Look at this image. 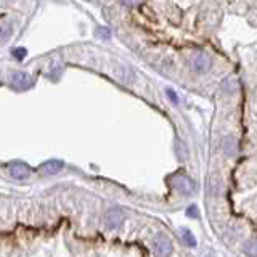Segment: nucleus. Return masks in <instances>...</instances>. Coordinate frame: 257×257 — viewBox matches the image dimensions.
<instances>
[{"mask_svg":"<svg viewBox=\"0 0 257 257\" xmlns=\"http://www.w3.org/2000/svg\"><path fill=\"white\" fill-rule=\"evenodd\" d=\"M153 248H155V253L161 257L170 256L174 251L172 241H170V238L166 233H159L155 236V240H153Z\"/></svg>","mask_w":257,"mask_h":257,"instance_id":"obj_1","label":"nucleus"},{"mask_svg":"<svg viewBox=\"0 0 257 257\" xmlns=\"http://www.w3.org/2000/svg\"><path fill=\"white\" fill-rule=\"evenodd\" d=\"M211 64H212V60L209 55L206 53H194L193 58H192V68L194 72H199V74H203V72H207L211 69Z\"/></svg>","mask_w":257,"mask_h":257,"instance_id":"obj_2","label":"nucleus"},{"mask_svg":"<svg viewBox=\"0 0 257 257\" xmlns=\"http://www.w3.org/2000/svg\"><path fill=\"white\" fill-rule=\"evenodd\" d=\"M172 183L177 188V192L182 194H192L194 192V183L187 175H175L172 179Z\"/></svg>","mask_w":257,"mask_h":257,"instance_id":"obj_3","label":"nucleus"},{"mask_svg":"<svg viewBox=\"0 0 257 257\" xmlns=\"http://www.w3.org/2000/svg\"><path fill=\"white\" fill-rule=\"evenodd\" d=\"M124 220H126V216L121 209L113 207V209H109L106 212V225L109 228H119L121 225L124 224Z\"/></svg>","mask_w":257,"mask_h":257,"instance_id":"obj_4","label":"nucleus"},{"mask_svg":"<svg viewBox=\"0 0 257 257\" xmlns=\"http://www.w3.org/2000/svg\"><path fill=\"white\" fill-rule=\"evenodd\" d=\"M31 85H32V81H31V77L28 74H24V72H15V74L11 76V87L16 90L29 89Z\"/></svg>","mask_w":257,"mask_h":257,"instance_id":"obj_5","label":"nucleus"},{"mask_svg":"<svg viewBox=\"0 0 257 257\" xmlns=\"http://www.w3.org/2000/svg\"><path fill=\"white\" fill-rule=\"evenodd\" d=\"M10 175L16 180H24L31 175V169L24 162H15L13 166L10 167Z\"/></svg>","mask_w":257,"mask_h":257,"instance_id":"obj_6","label":"nucleus"},{"mask_svg":"<svg viewBox=\"0 0 257 257\" xmlns=\"http://www.w3.org/2000/svg\"><path fill=\"white\" fill-rule=\"evenodd\" d=\"M63 169V162L58 161V159H53V161H47L45 164H42V174H45V175H53V174H57L60 172V170Z\"/></svg>","mask_w":257,"mask_h":257,"instance_id":"obj_7","label":"nucleus"},{"mask_svg":"<svg viewBox=\"0 0 257 257\" xmlns=\"http://www.w3.org/2000/svg\"><path fill=\"white\" fill-rule=\"evenodd\" d=\"M11 32H13V26L10 23H0V40H7Z\"/></svg>","mask_w":257,"mask_h":257,"instance_id":"obj_8","label":"nucleus"},{"mask_svg":"<svg viewBox=\"0 0 257 257\" xmlns=\"http://www.w3.org/2000/svg\"><path fill=\"white\" fill-rule=\"evenodd\" d=\"M182 238H183V241H185L187 246H194V244H196V240H194L193 233L188 228H183L182 230Z\"/></svg>","mask_w":257,"mask_h":257,"instance_id":"obj_9","label":"nucleus"},{"mask_svg":"<svg viewBox=\"0 0 257 257\" xmlns=\"http://www.w3.org/2000/svg\"><path fill=\"white\" fill-rule=\"evenodd\" d=\"M187 214H188V217H194V219L199 217V211L196 206H190L187 209Z\"/></svg>","mask_w":257,"mask_h":257,"instance_id":"obj_10","label":"nucleus"},{"mask_svg":"<svg viewBox=\"0 0 257 257\" xmlns=\"http://www.w3.org/2000/svg\"><path fill=\"white\" fill-rule=\"evenodd\" d=\"M11 53H13L15 55V58H18V60H23L24 58V55H26L28 52H26V48H15V50L13 52H11Z\"/></svg>","mask_w":257,"mask_h":257,"instance_id":"obj_11","label":"nucleus"},{"mask_svg":"<svg viewBox=\"0 0 257 257\" xmlns=\"http://www.w3.org/2000/svg\"><path fill=\"white\" fill-rule=\"evenodd\" d=\"M126 5H128V7H135V5H140L143 2V0H122Z\"/></svg>","mask_w":257,"mask_h":257,"instance_id":"obj_12","label":"nucleus"},{"mask_svg":"<svg viewBox=\"0 0 257 257\" xmlns=\"http://www.w3.org/2000/svg\"><path fill=\"white\" fill-rule=\"evenodd\" d=\"M98 35H100V37L109 39V31H108L106 28H100V29H98Z\"/></svg>","mask_w":257,"mask_h":257,"instance_id":"obj_13","label":"nucleus"},{"mask_svg":"<svg viewBox=\"0 0 257 257\" xmlns=\"http://www.w3.org/2000/svg\"><path fill=\"white\" fill-rule=\"evenodd\" d=\"M167 94L170 95V98H172L174 101H177V96L174 95V92H172V90H167Z\"/></svg>","mask_w":257,"mask_h":257,"instance_id":"obj_14","label":"nucleus"}]
</instances>
